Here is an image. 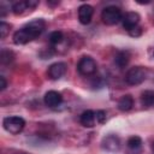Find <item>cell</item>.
<instances>
[{
  "label": "cell",
  "instance_id": "obj_1",
  "mask_svg": "<svg viewBox=\"0 0 154 154\" xmlns=\"http://www.w3.org/2000/svg\"><path fill=\"white\" fill-rule=\"evenodd\" d=\"M46 28V22L42 18H36L26 23L13 34V42L16 45H25L37 38Z\"/></svg>",
  "mask_w": 154,
  "mask_h": 154
},
{
  "label": "cell",
  "instance_id": "obj_2",
  "mask_svg": "<svg viewBox=\"0 0 154 154\" xmlns=\"http://www.w3.org/2000/svg\"><path fill=\"white\" fill-rule=\"evenodd\" d=\"M147 78V70L143 66L130 67L125 75V82L129 85H138Z\"/></svg>",
  "mask_w": 154,
  "mask_h": 154
},
{
  "label": "cell",
  "instance_id": "obj_3",
  "mask_svg": "<svg viewBox=\"0 0 154 154\" xmlns=\"http://www.w3.org/2000/svg\"><path fill=\"white\" fill-rule=\"evenodd\" d=\"M2 126L7 132H10L12 135H18L19 132L23 131V129L25 126V120L18 116L6 117L2 120Z\"/></svg>",
  "mask_w": 154,
  "mask_h": 154
},
{
  "label": "cell",
  "instance_id": "obj_4",
  "mask_svg": "<svg viewBox=\"0 0 154 154\" xmlns=\"http://www.w3.org/2000/svg\"><path fill=\"white\" fill-rule=\"evenodd\" d=\"M123 18L122 14V10L118 6H107L102 10L101 13V19L105 24L107 25H114L117 23H119Z\"/></svg>",
  "mask_w": 154,
  "mask_h": 154
},
{
  "label": "cell",
  "instance_id": "obj_5",
  "mask_svg": "<svg viewBox=\"0 0 154 154\" xmlns=\"http://www.w3.org/2000/svg\"><path fill=\"white\" fill-rule=\"evenodd\" d=\"M77 70L82 76L88 77L96 72L97 65H96V61L94 60V58H91L89 55H84L79 59V61L77 64Z\"/></svg>",
  "mask_w": 154,
  "mask_h": 154
},
{
  "label": "cell",
  "instance_id": "obj_6",
  "mask_svg": "<svg viewBox=\"0 0 154 154\" xmlns=\"http://www.w3.org/2000/svg\"><path fill=\"white\" fill-rule=\"evenodd\" d=\"M101 147L106 152L116 153V152H118L120 149V138L114 134H109V135H107V136H105L102 138Z\"/></svg>",
  "mask_w": 154,
  "mask_h": 154
},
{
  "label": "cell",
  "instance_id": "obj_7",
  "mask_svg": "<svg viewBox=\"0 0 154 154\" xmlns=\"http://www.w3.org/2000/svg\"><path fill=\"white\" fill-rule=\"evenodd\" d=\"M66 70H67L66 64L63 63V61H58V63L52 64V65L48 67L47 73H48V77H49L51 79H54V81H55V79L61 78V77L66 73Z\"/></svg>",
  "mask_w": 154,
  "mask_h": 154
},
{
  "label": "cell",
  "instance_id": "obj_8",
  "mask_svg": "<svg viewBox=\"0 0 154 154\" xmlns=\"http://www.w3.org/2000/svg\"><path fill=\"white\" fill-rule=\"evenodd\" d=\"M122 23H123V28L126 29L128 31H130L131 29L138 26V23H140V14L137 12H134V11H130V12H126L123 18H122Z\"/></svg>",
  "mask_w": 154,
  "mask_h": 154
},
{
  "label": "cell",
  "instance_id": "obj_9",
  "mask_svg": "<svg viewBox=\"0 0 154 154\" xmlns=\"http://www.w3.org/2000/svg\"><path fill=\"white\" fill-rule=\"evenodd\" d=\"M93 14H94L93 6H90L88 4H83L78 7V19H79L81 24H83V25L89 24L93 18Z\"/></svg>",
  "mask_w": 154,
  "mask_h": 154
},
{
  "label": "cell",
  "instance_id": "obj_10",
  "mask_svg": "<svg viewBox=\"0 0 154 154\" xmlns=\"http://www.w3.org/2000/svg\"><path fill=\"white\" fill-rule=\"evenodd\" d=\"M43 100H45L46 106H48L51 108H55L63 102V95L57 90H48L45 94Z\"/></svg>",
  "mask_w": 154,
  "mask_h": 154
},
{
  "label": "cell",
  "instance_id": "obj_11",
  "mask_svg": "<svg viewBox=\"0 0 154 154\" xmlns=\"http://www.w3.org/2000/svg\"><path fill=\"white\" fill-rule=\"evenodd\" d=\"M38 5V1L35 0H25V1H17L12 5V12L14 14H22L24 13L26 10H31L35 8Z\"/></svg>",
  "mask_w": 154,
  "mask_h": 154
},
{
  "label": "cell",
  "instance_id": "obj_12",
  "mask_svg": "<svg viewBox=\"0 0 154 154\" xmlns=\"http://www.w3.org/2000/svg\"><path fill=\"white\" fill-rule=\"evenodd\" d=\"M142 140L140 136H131L126 141V147L130 154H140L142 150Z\"/></svg>",
  "mask_w": 154,
  "mask_h": 154
},
{
  "label": "cell",
  "instance_id": "obj_13",
  "mask_svg": "<svg viewBox=\"0 0 154 154\" xmlns=\"http://www.w3.org/2000/svg\"><path fill=\"white\" fill-rule=\"evenodd\" d=\"M79 122L85 128H93L95 125V123L97 122L96 120V112L95 111H91V109L84 111L81 114V117H79Z\"/></svg>",
  "mask_w": 154,
  "mask_h": 154
},
{
  "label": "cell",
  "instance_id": "obj_14",
  "mask_svg": "<svg viewBox=\"0 0 154 154\" xmlns=\"http://www.w3.org/2000/svg\"><path fill=\"white\" fill-rule=\"evenodd\" d=\"M130 61V53L129 51H118L116 57H114V64L119 67V69H123L125 66H128Z\"/></svg>",
  "mask_w": 154,
  "mask_h": 154
},
{
  "label": "cell",
  "instance_id": "obj_15",
  "mask_svg": "<svg viewBox=\"0 0 154 154\" xmlns=\"http://www.w3.org/2000/svg\"><path fill=\"white\" fill-rule=\"evenodd\" d=\"M134 107V97L129 94L123 95L118 101V109L122 112H128Z\"/></svg>",
  "mask_w": 154,
  "mask_h": 154
},
{
  "label": "cell",
  "instance_id": "obj_16",
  "mask_svg": "<svg viewBox=\"0 0 154 154\" xmlns=\"http://www.w3.org/2000/svg\"><path fill=\"white\" fill-rule=\"evenodd\" d=\"M141 105L144 108L154 107V90H144L141 94Z\"/></svg>",
  "mask_w": 154,
  "mask_h": 154
},
{
  "label": "cell",
  "instance_id": "obj_17",
  "mask_svg": "<svg viewBox=\"0 0 154 154\" xmlns=\"http://www.w3.org/2000/svg\"><path fill=\"white\" fill-rule=\"evenodd\" d=\"M48 40H49V42H51L52 45H59V43L63 42V40H64V35H63L61 31L55 30V31H52V32L49 34Z\"/></svg>",
  "mask_w": 154,
  "mask_h": 154
},
{
  "label": "cell",
  "instance_id": "obj_18",
  "mask_svg": "<svg viewBox=\"0 0 154 154\" xmlns=\"http://www.w3.org/2000/svg\"><path fill=\"white\" fill-rule=\"evenodd\" d=\"M13 53L8 49H2L1 51V54H0V60H1V64H10L12 60H13Z\"/></svg>",
  "mask_w": 154,
  "mask_h": 154
},
{
  "label": "cell",
  "instance_id": "obj_19",
  "mask_svg": "<svg viewBox=\"0 0 154 154\" xmlns=\"http://www.w3.org/2000/svg\"><path fill=\"white\" fill-rule=\"evenodd\" d=\"M8 32H10V24H7L5 22H1L0 23V36H1V38H5Z\"/></svg>",
  "mask_w": 154,
  "mask_h": 154
},
{
  "label": "cell",
  "instance_id": "obj_20",
  "mask_svg": "<svg viewBox=\"0 0 154 154\" xmlns=\"http://www.w3.org/2000/svg\"><path fill=\"white\" fill-rule=\"evenodd\" d=\"M96 120H97V123L103 124L106 122V112L102 111V109L96 111Z\"/></svg>",
  "mask_w": 154,
  "mask_h": 154
},
{
  "label": "cell",
  "instance_id": "obj_21",
  "mask_svg": "<svg viewBox=\"0 0 154 154\" xmlns=\"http://www.w3.org/2000/svg\"><path fill=\"white\" fill-rule=\"evenodd\" d=\"M129 34H130L131 36H134V37H137V36H140V35L142 34V29H141L140 26H136V28L131 29V30L129 31Z\"/></svg>",
  "mask_w": 154,
  "mask_h": 154
},
{
  "label": "cell",
  "instance_id": "obj_22",
  "mask_svg": "<svg viewBox=\"0 0 154 154\" xmlns=\"http://www.w3.org/2000/svg\"><path fill=\"white\" fill-rule=\"evenodd\" d=\"M6 87H7V83H6L5 77H4V76H0V89H1V91L5 90Z\"/></svg>",
  "mask_w": 154,
  "mask_h": 154
},
{
  "label": "cell",
  "instance_id": "obj_23",
  "mask_svg": "<svg viewBox=\"0 0 154 154\" xmlns=\"http://www.w3.org/2000/svg\"><path fill=\"white\" fill-rule=\"evenodd\" d=\"M152 149H153V153H154V142H153V146H152Z\"/></svg>",
  "mask_w": 154,
  "mask_h": 154
},
{
  "label": "cell",
  "instance_id": "obj_24",
  "mask_svg": "<svg viewBox=\"0 0 154 154\" xmlns=\"http://www.w3.org/2000/svg\"><path fill=\"white\" fill-rule=\"evenodd\" d=\"M17 154H26V153H17Z\"/></svg>",
  "mask_w": 154,
  "mask_h": 154
}]
</instances>
